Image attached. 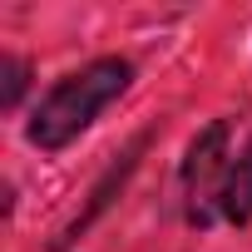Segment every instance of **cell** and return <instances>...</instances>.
I'll return each mask as SVG.
<instances>
[{"label":"cell","mask_w":252,"mask_h":252,"mask_svg":"<svg viewBox=\"0 0 252 252\" xmlns=\"http://www.w3.org/2000/svg\"><path fill=\"white\" fill-rule=\"evenodd\" d=\"M134 84V64L129 60H119V55H104L74 74H64L30 114L25 124V139L40 149V154H60L64 144H74L89 124Z\"/></svg>","instance_id":"1"},{"label":"cell","mask_w":252,"mask_h":252,"mask_svg":"<svg viewBox=\"0 0 252 252\" xmlns=\"http://www.w3.org/2000/svg\"><path fill=\"white\" fill-rule=\"evenodd\" d=\"M183 183L193 198V222H208V203L222 198V183H227V124L222 119L208 124L193 139L188 163H183Z\"/></svg>","instance_id":"2"},{"label":"cell","mask_w":252,"mask_h":252,"mask_svg":"<svg viewBox=\"0 0 252 252\" xmlns=\"http://www.w3.org/2000/svg\"><path fill=\"white\" fill-rule=\"evenodd\" d=\"M222 218L227 222H252V139L247 149L237 154V163L227 168V183H222Z\"/></svg>","instance_id":"3"},{"label":"cell","mask_w":252,"mask_h":252,"mask_svg":"<svg viewBox=\"0 0 252 252\" xmlns=\"http://www.w3.org/2000/svg\"><path fill=\"white\" fill-rule=\"evenodd\" d=\"M25 60H15V55H5V60H0V79H5V89H0V104H5V109H15L20 104V94H25Z\"/></svg>","instance_id":"4"}]
</instances>
